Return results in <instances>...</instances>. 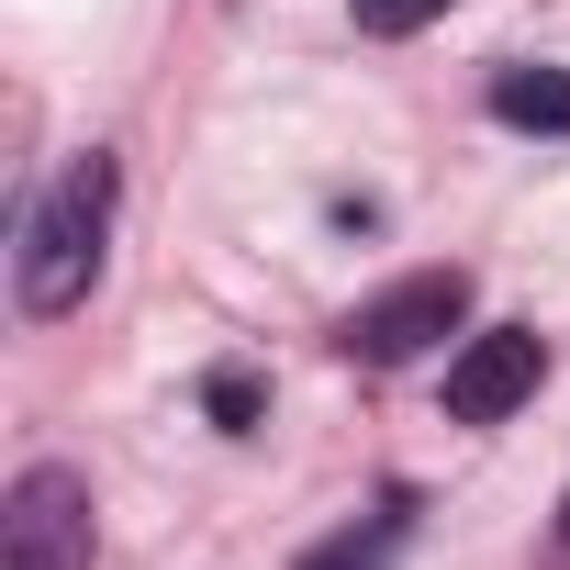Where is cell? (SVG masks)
Returning <instances> with one entry per match:
<instances>
[{"instance_id": "9", "label": "cell", "mask_w": 570, "mask_h": 570, "mask_svg": "<svg viewBox=\"0 0 570 570\" xmlns=\"http://www.w3.org/2000/svg\"><path fill=\"white\" fill-rule=\"evenodd\" d=\"M559 537H570V503H559Z\"/></svg>"}, {"instance_id": "6", "label": "cell", "mask_w": 570, "mask_h": 570, "mask_svg": "<svg viewBox=\"0 0 570 570\" xmlns=\"http://www.w3.org/2000/svg\"><path fill=\"white\" fill-rule=\"evenodd\" d=\"M492 124L570 146V68H492Z\"/></svg>"}, {"instance_id": "2", "label": "cell", "mask_w": 570, "mask_h": 570, "mask_svg": "<svg viewBox=\"0 0 570 570\" xmlns=\"http://www.w3.org/2000/svg\"><path fill=\"white\" fill-rule=\"evenodd\" d=\"M0 570H90V481L68 459H35L0 492Z\"/></svg>"}, {"instance_id": "8", "label": "cell", "mask_w": 570, "mask_h": 570, "mask_svg": "<svg viewBox=\"0 0 570 570\" xmlns=\"http://www.w3.org/2000/svg\"><path fill=\"white\" fill-rule=\"evenodd\" d=\"M436 12H448V0H347V23H358V35H425Z\"/></svg>"}, {"instance_id": "5", "label": "cell", "mask_w": 570, "mask_h": 570, "mask_svg": "<svg viewBox=\"0 0 570 570\" xmlns=\"http://www.w3.org/2000/svg\"><path fill=\"white\" fill-rule=\"evenodd\" d=\"M403 537H414V492H392L381 514L336 525V537H325V548H303L292 570H392V559H403Z\"/></svg>"}, {"instance_id": "1", "label": "cell", "mask_w": 570, "mask_h": 570, "mask_svg": "<svg viewBox=\"0 0 570 570\" xmlns=\"http://www.w3.org/2000/svg\"><path fill=\"white\" fill-rule=\"evenodd\" d=\"M112 157L90 146V157H68L35 202H23V235H12V292H23V314L35 325H57V314H79L90 303V279H101V246H112Z\"/></svg>"}, {"instance_id": "4", "label": "cell", "mask_w": 570, "mask_h": 570, "mask_svg": "<svg viewBox=\"0 0 570 570\" xmlns=\"http://www.w3.org/2000/svg\"><path fill=\"white\" fill-rule=\"evenodd\" d=\"M537 381H548V336H537V325H481V336L448 358V414H459V425H503Z\"/></svg>"}, {"instance_id": "3", "label": "cell", "mask_w": 570, "mask_h": 570, "mask_svg": "<svg viewBox=\"0 0 570 570\" xmlns=\"http://www.w3.org/2000/svg\"><path fill=\"white\" fill-rule=\"evenodd\" d=\"M459 325H470V268H414V279H392V292H370V303L347 314V358L403 370V358H425V347L459 336Z\"/></svg>"}, {"instance_id": "7", "label": "cell", "mask_w": 570, "mask_h": 570, "mask_svg": "<svg viewBox=\"0 0 570 570\" xmlns=\"http://www.w3.org/2000/svg\"><path fill=\"white\" fill-rule=\"evenodd\" d=\"M202 414H213L224 436H246V425H257V381H246V370H213V381H202Z\"/></svg>"}]
</instances>
